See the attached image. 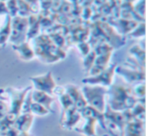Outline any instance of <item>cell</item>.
I'll return each instance as SVG.
<instances>
[{
  "label": "cell",
  "mask_w": 146,
  "mask_h": 136,
  "mask_svg": "<svg viewBox=\"0 0 146 136\" xmlns=\"http://www.w3.org/2000/svg\"><path fill=\"white\" fill-rule=\"evenodd\" d=\"M95 58H96V54H95V52H94V50H91L87 55H85V56L83 57L82 64H83L84 70H85L87 73H88V71L91 69V67L93 66Z\"/></svg>",
  "instance_id": "cell-27"
},
{
  "label": "cell",
  "mask_w": 146,
  "mask_h": 136,
  "mask_svg": "<svg viewBox=\"0 0 146 136\" xmlns=\"http://www.w3.org/2000/svg\"><path fill=\"white\" fill-rule=\"evenodd\" d=\"M16 116L12 115V114L8 113L0 119V132L3 133L4 131H6L7 129L11 128L12 126H14V120Z\"/></svg>",
  "instance_id": "cell-25"
},
{
  "label": "cell",
  "mask_w": 146,
  "mask_h": 136,
  "mask_svg": "<svg viewBox=\"0 0 146 136\" xmlns=\"http://www.w3.org/2000/svg\"><path fill=\"white\" fill-rule=\"evenodd\" d=\"M77 48H78V51H79V53L81 54L82 57L87 55L88 53L91 51V46H90V44L87 42H85V41H83V42H78Z\"/></svg>",
  "instance_id": "cell-31"
},
{
  "label": "cell",
  "mask_w": 146,
  "mask_h": 136,
  "mask_svg": "<svg viewBox=\"0 0 146 136\" xmlns=\"http://www.w3.org/2000/svg\"><path fill=\"white\" fill-rule=\"evenodd\" d=\"M115 73L120 75L126 83L133 84V83H140L144 82L145 80V72L144 69H138V68H128L124 66H118L116 67Z\"/></svg>",
  "instance_id": "cell-9"
},
{
  "label": "cell",
  "mask_w": 146,
  "mask_h": 136,
  "mask_svg": "<svg viewBox=\"0 0 146 136\" xmlns=\"http://www.w3.org/2000/svg\"><path fill=\"white\" fill-rule=\"evenodd\" d=\"M132 90V95L138 100H144L145 97V83L144 82H140V83L135 84Z\"/></svg>",
  "instance_id": "cell-28"
},
{
  "label": "cell",
  "mask_w": 146,
  "mask_h": 136,
  "mask_svg": "<svg viewBox=\"0 0 146 136\" xmlns=\"http://www.w3.org/2000/svg\"><path fill=\"white\" fill-rule=\"evenodd\" d=\"M123 1H125V2H129V3H132V4H133V3H135L136 1H137V0H123Z\"/></svg>",
  "instance_id": "cell-38"
},
{
  "label": "cell",
  "mask_w": 146,
  "mask_h": 136,
  "mask_svg": "<svg viewBox=\"0 0 146 136\" xmlns=\"http://www.w3.org/2000/svg\"><path fill=\"white\" fill-rule=\"evenodd\" d=\"M31 89H32V86H28V87L22 88V89H17L14 87L5 88L4 90L7 95L9 104V113L14 116H17L21 113L24 99Z\"/></svg>",
  "instance_id": "cell-4"
},
{
  "label": "cell",
  "mask_w": 146,
  "mask_h": 136,
  "mask_svg": "<svg viewBox=\"0 0 146 136\" xmlns=\"http://www.w3.org/2000/svg\"><path fill=\"white\" fill-rule=\"evenodd\" d=\"M12 48L18 57L23 61H30L35 57V53L29 41H24L17 45H12Z\"/></svg>",
  "instance_id": "cell-14"
},
{
  "label": "cell",
  "mask_w": 146,
  "mask_h": 136,
  "mask_svg": "<svg viewBox=\"0 0 146 136\" xmlns=\"http://www.w3.org/2000/svg\"><path fill=\"white\" fill-rule=\"evenodd\" d=\"M0 136H1V132H0Z\"/></svg>",
  "instance_id": "cell-41"
},
{
  "label": "cell",
  "mask_w": 146,
  "mask_h": 136,
  "mask_svg": "<svg viewBox=\"0 0 146 136\" xmlns=\"http://www.w3.org/2000/svg\"><path fill=\"white\" fill-rule=\"evenodd\" d=\"M0 24H1V15H0Z\"/></svg>",
  "instance_id": "cell-40"
},
{
  "label": "cell",
  "mask_w": 146,
  "mask_h": 136,
  "mask_svg": "<svg viewBox=\"0 0 146 136\" xmlns=\"http://www.w3.org/2000/svg\"><path fill=\"white\" fill-rule=\"evenodd\" d=\"M33 41H35L34 46L32 47L35 56L38 57L39 60L42 62L55 63L59 59H63L65 57L63 49L57 47L48 35H38L33 39Z\"/></svg>",
  "instance_id": "cell-2"
},
{
  "label": "cell",
  "mask_w": 146,
  "mask_h": 136,
  "mask_svg": "<svg viewBox=\"0 0 146 136\" xmlns=\"http://www.w3.org/2000/svg\"><path fill=\"white\" fill-rule=\"evenodd\" d=\"M18 136H31V134L29 132H19Z\"/></svg>",
  "instance_id": "cell-37"
},
{
  "label": "cell",
  "mask_w": 146,
  "mask_h": 136,
  "mask_svg": "<svg viewBox=\"0 0 146 136\" xmlns=\"http://www.w3.org/2000/svg\"><path fill=\"white\" fill-rule=\"evenodd\" d=\"M68 2H71V3H75V4H77L78 3V0H67Z\"/></svg>",
  "instance_id": "cell-39"
},
{
  "label": "cell",
  "mask_w": 146,
  "mask_h": 136,
  "mask_svg": "<svg viewBox=\"0 0 146 136\" xmlns=\"http://www.w3.org/2000/svg\"><path fill=\"white\" fill-rule=\"evenodd\" d=\"M64 90L69 95V97L71 98L73 104H74V107L78 111H81L82 109H84L87 106V103H86L85 99L82 95L81 89H79L77 86L72 85V84H67V85L64 86Z\"/></svg>",
  "instance_id": "cell-11"
},
{
  "label": "cell",
  "mask_w": 146,
  "mask_h": 136,
  "mask_svg": "<svg viewBox=\"0 0 146 136\" xmlns=\"http://www.w3.org/2000/svg\"><path fill=\"white\" fill-rule=\"evenodd\" d=\"M9 113V104L5 90L0 88V119Z\"/></svg>",
  "instance_id": "cell-24"
},
{
  "label": "cell",
  "mask_w": 146,
  "mask_h": 136,
  "mask_svg": "<svg viewBox=\"0 0 146 136\" xmlns=\"http://www.w3.org/2000/svg\"><path fill=\"white\" fill-rule=\"evenodd\" d=\"M104 116H105L107 131L113 133V129H115L114 131L120 133V136H121L124 127H125L126 123H127L125 117L123 115V112L115 111V110L106 106V109L104 111Z\"/></svg>",
  "instance_id": "cell-7"
},
{
  "label": "cell",
  "mask_w": 146,
  "mask_h": 136,
  "mask_svg": "<svg viewBox=\"0 0 146 136\" xmlns=\"http://www.w3.org/2000/svg\"><path fill=\"white\" fill-rule=\"evenodd\" d=\"M27 18H28V30H27L26 40L30 41L31 39H34L39 35L40 22H39V17L37 14H32Z\"/></svg>",
  "instance_id": "cell-18"
},
{
  "label": "cell",
  "mask_w": 146,
  "mask_h": 136,
  "mask_svg": "<svg viewBox=\"0 0 146 136\" xmlns=\"http://www.w3.org/2000/svg\"><path fill=\"white\" fill-rule=\"evenodd\" d=\"M60 91H54L56 92V94L59 96V101H60V104L62 106V113L65 112L66 110H68L69 108L73 107L74 104H73V101L71 100V98L69 97L68 94L65 92L64 87H60Z\"/></svg>",
  "instance_id": "cell-23"
},
{
  "label": "cell",
  "mask_w": 146,
  "mask_h": 136,
  "mask_svg": "<svg viewBox=\"0 0 146 136\" xmlns=\"http://www.w3.org/2000/svg\"><path fill=\"white\" fill-rule=\"evenodd\" d=\"M129 54L132 56V58L136 61L138 65H141V67L144 68V61H145V50L144 47H140L139 45H133L129 49Z\"/></svg>",
  "instance_id": "cell-21"
},
{
  "label": "cell",
  "mask_w": 146,
  "mask_h": 136,
  "mask_svg": "<svg viewBox=\"0 0 146 136\" xmlns=\"http://www.w3.org/2000/svg\"><path fill=\"white\" fill-rule=\"evenodd\" d=\"M7 11H8V15L10 17L17 16V11H18V7H17V0H7L6 2Z\"/></svg>",
  "instance_id": "cell-30"
},
{
  "label": "cell",
  "mask_w": 146,
  "mask_h": 136,
  "mask_svg": "<svg viewBox=\"0 0 146 136\" xmlns=\"http://www.w3.org/2000/svg\"><path fill=\"white\" fill-rule=\"evenodd\" d=\"M17 15L21 17H29L30 15L35 14L34 8H32L30 4L25 0H17Z\"/></svg>",
  "instance_id": "cell-22"
},
{
  "label": "cell",
  "mask_w": 146,
  "mask_h": 136,
  "mask_svg": "<svg viewBox=\"0 0 146 136\" xmlns=\"http://www.w3.org/2000/svg\"><path fill=\"white\" fill-rule=\"evenodd\" d=\"M28 30V18L15 16L11 17V35L9 42L12 45H17L26 40Z\"/></svg>",
  "instance_id": "cell-5"
},
{
  "label": "cell",
  "mask_w": 146,
  "mask_h": 136,
  "mask_svg": "<svg viewBox=\"0 0 146 136\" xmlns=\"http://www.w3.org/2000/svg\"><path fill=\"white\" fill-rule=\"evenodd\" d=\"M18 134H19V131L14 127V126H12L11 128L7 129L6 131L1 133V136H18Z\"/></svg>",
  "instance_id": "cell-34"
},
{
  "label": "cell",
  "mask_w": 146,
  "mask_h": 136,
  "mask_svg": "<svg viewBox=\"0 0 146 136\" xmlns=\"http://www.w3.org/2000/svg\"><path fill=\"white\" fill-rule=\"evenodd\" d=\"M11 35V17L5 15V21L2 26H0V47H4L9 41Z\"/></svg>",
  "instance_id": "cell-20"
},
{
  "label": "cell",
  "mask_w": 146,
  "mask_h": 136,
  "mask_svg": "<svg viewBox=\"0 0 146 136\" xmlns=\"http://www.w3.org/2000/svg\"><path fill=\"white\" fill-rule=\"evenodd\" d=\"M106 2H107V0H93V3H95L97 5H102Z\"/></svg>",
  "instance_id": "cell-36"
},
{
  "label": "cell",
  "mask_w": 146,
  "mask_h": 136,
  "mask_svg": "<svg viewBox=\"0 0 146 136\" xmlns=\"http://www.w3.org/2000/svg\"><path fill=\"white\" fill-rule=\"evenodd\" d=\"M81 92L87 105L91 106L98 111L104 113L106 106H107V102H106L107 88L99 85L84 84V86L81 89Z\"/></svg>",
  "instance_id": "cell-3"
},
{
  "label": "cell",
  "mask_w": 146,
  "mask_h": 136,
  "mask_svg": "<svg viewBox=\"0 0 146 136\" xmlns=\"http://www.w3.org/2000/svg\"><path fill=\"white\" fill-rule=\"evenodd\" d=\"M107 106L115 111H124L133 107L139 100L132 95V90L129 86L122 84H112L107 89Z\"/></svg>",
  "instance_id": "cell-1"
},
{
  "label": "cell",
  "mask_w": 146,
  "mask_h": 136,
  "mask_svg": "<svg viewBox=\"0 0 146 136\" xmlns=\"http://www.w3.org/2000/svg\"><path fill=\"white\" fill-rule=\"evenodd\" d=\"M29 112L32 114L33 116H45L47 114H49L51 111H49L47 108H45L43 105L39 103H36V102L32 101L30 105V109H29Z\"/></svg>",
  "instance_id": "cell-26"
},
{
  "label": "cell",
  "mask_w": 146,
  "mask_h": 136,
  "mask_svg": "<svg viewBox=\"0 0 146 136\" xmlns=\"http://www.w3.org/2000/svg\"><path fill=\"white\" fill-rule=\"evenodd\" d=\"M92 15V9L90 6H84L81 10V16L83 17L85 20H88V19L91 17Z\"/></svg>",
  "instance_id": "cell-33"
},
{
  "label": "cell",
  "mask_w": 146,
  "mask_h": 136,
  "mask_svg": "<svg viewBox=\"0 0 146 136\" xmlns=\"http://www.w3.org/2000/svg\"><path fill=\"white\" fill-rule=\"evenodd\" d=\"M8 11H7V7L5 2H1L0 1V15H7Z\"/></svg>",
  "instance_id": "cell-35"
},
{
  "label": "cell",
  "mask_w": 146,
  "mask_h": 136,
  "mask_svg": "<svg viewBox=\"0 0 146 136\" xmlns=\"http://www.w3.org/2000/svg\"><path fill=\"white\" fill-rule=\"evenodd\" d=\"M30 81L32 82V87L34 88V90L45 92V93H48L50 95L54 93L55 88L57 87L56 82H55V79L51 71L46 72L42 75L30 77Z\"/></svg>",
  "instance_id": "cell-8"
},
{
  "label": "cell",
  "mask_w": 146,
  "mask_h": 136,
  "mask_svg": "<svg viewBox=\"0 0 146 136\" xmlns=\"http://www.w3.org/2000/svg\"><path fill=\"white\" fill-rule=\"evenodd\" d=\"M31 95H32V100L36 103H39L41 105H43L45 108L49 110V111H52L51 109V106L54 101V98L52 97V95L48 93H45L42 91H38V90H31Z\"/></svg>",
  "instance_id": "cell-17"
},
{
  "label": "cell",
  "mask_w": 146,
  "mask_h": 136,
  "mask_svg": "<svg viewBox=\"0 0 146 136\" xmlns=\"http://www.w3.org/2000/svg\"><path fill=\"white\" fill-rule=\"evenodd\" d=\"M34 121V116L31 113H20L15 117L14 127L19 132H29Z\"/></svg>",
  "instance_id": "cell-15"
},
{
  "label": "cell",
  "mask_w": 146,
  "mask_h": 136,
  "mask_svg": "<svg viewBox=\"0 0 146 136\" xmlns=\"http://www.w3.org/2000/svg\"><path fill=\"white\" fill-rule=\"evenodd\" d=\"M111 55H112V52L96 55L94 64H93V66L91 67V69L88 71V75L94 76V75H96V74L100 73L101 71H103L104 69H106V68L109 66Z\"/></svg>",
  "instance_id": "cell-12"
},
{
  "label": "cell",
  "mask_w": 146,
  "mask_h": 136,
  "mask_svg": "<svg viewBox=\"0 0 146 136\" xmlns=\"http://www.w3.org/2000/svg\"><path fill=\"white\" fill-rule=\"evenodd\" d=\"M133 9L139 16L144 18V0H137L133 3Z\"/></svg>",
  "instance_id": "cell-32"
},
{
  "label": "cell",
  "mask_w": 146,
  "mask_h": 136,
  "mask_svg": "<svg viewBox=\"0 0 146 136\" xmlns=\"http://www.w3.org/2000/svg\"><path fill=\"white\" fill-rule=\"evenodd\" d=\"M128 35L132 38H142V37H144V35H145V24H144V22L138 23L137 26Z\"/></svg>",
  "instance_id": "cell-29"
},
{
  "label": "cell",
  "mask_w": 146,
  "mask_h": 136,
  "mask_svg": "<svg viewBox=\"0 0 146 136\" xmlns=\"http://www.w3.org/2000/svg\"><path fill=\"white\" fill-rule=\"evenodd\" d=\"M116 67H117L116 63L109 65L106 69H104L100 73L94 76H88V77L84 78L82 82L84 84H87V85H99L106 88L109 87L113 84V78L115 75Z\"/></svg>",
  "instance_id": "cell-6"
},
{
  "label": "cell",
  "mask_w": 146,
  "mask_h": 136,
  "mask_svg": "<svg viewBox=\"0 0 146 136\" xmlns=\"http://www.w3.org/2000/svg\"><path fill=\"white\" fill-rule=\"evenodd\" d=\"M82 120V116L80 111H78L74 106L69 108L62 113L61 116V125L65 129H74L78 123Z\"/></svg>",
  "instance_id": "cell-10"
},
{
  "label": "cell",
  "mask_w": 146,
  "mask_h": 136,
  "mask_svg": "<svg viewBox=\"0 0 146 136\" xmlns=\"http://www.w3.org/2000/svg\"><path fill=\"white\" fill-rule=\"evenodd\" d=\"M82 119H84L82 126L75 127L74 130L84 136H97V133H96V125L98 123L97 120L90 117H85Z\"/></svg>",
  "instance_id": "cell-16"
},
{
  "label": "cell",
  "mask_w": 146,
  "mask_h": 136,
  "mask_svg": "<svg viewBox=\"0 0 146 136\" xmlns=\"http://www.w3.org/2000/svg\"><path fill=\"white\" fill-rule=\"evenodd\" d=\"M144 120L134 119L126 123L121 136H143Z\"/></svg>",
  "instance_id": "cell-13"
},
{
  "label": "cell",
  "mask_w": 146,
  "mask_h": 136,
  "mask_svg": "<svg viewBox=\"0 0 146 136\" xmlns=\"http://www.w3.org/2000/svg\"><path fill=\"white\" fill-rule=\"evenodd\" d=\"M138 21L131 20V19H125V18H120L115 20L114 25L117 28V30H119L120 33L123 34H129L138 24Z\"/></svg>",
  "instance_id": "cell-19"
}]
</instances>
